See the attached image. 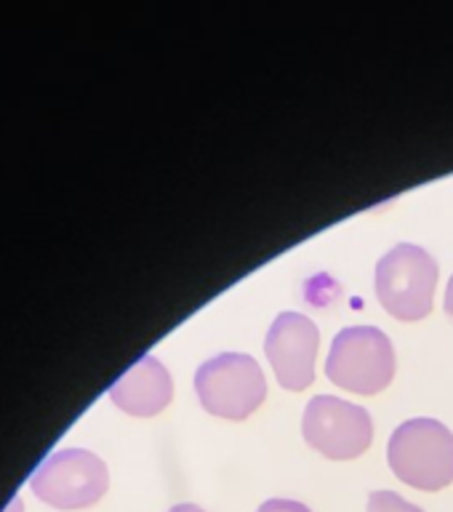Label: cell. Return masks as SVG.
Instances as JSON below:
<instances>
[{"instance_id":"8992f818","label":"cell","mask_w":453,"mask_h":512,"mask_svg":"<svg viewBox=\"0 0 453 512\" xmlns=\"http://www.w3.org/2000/svg\"><path fill=\"white\" fill-rule=\"evenodd\" d=\"M302 435L315 451L344 462L366 454L374 440V422L363 406L334 395H318L304 408Z\"/></svg>"},{"instance_id":"277c9868","label":"cell","mask_w":453,"mask_h":512,"mask_svg":"<svg viewBox=\"0 0 453 512\" xmlns=\"http://www.w3.org/2000/svg\"><path fill=\"white\" fill-rule=\"evenodd\" d=\"M326 376L336 387L358 395L382 392L395 376L390 336L376 326H350L339 331L328 352Z\"/></svg>"},{"instance_id":"9c48e42d","label":"cell","mask_w":453,"mask_h":512,"mask_svg":"<svg viewBox=\"0 0 453 512\" xmlns=\"http://www.w3.org/2000/svg\"><path fill=\"white\" fill-rule=\"evenodd\" d=\"M366 512H424L419 504L408 502L395 491H374L368 496V510Z\"/></svg>"},{"instance_id":"3957f363","label":"cell","mask_w":453,"mask_h":512,"mask_svg":"<svg viewBox=\"0 0 453 512\" xmlns=\"http://www.w3.org/2000/svg\"><path fill=\"white\" fill-rule=\"evenodd\" d=\"M195 392L208 414L240 422L264 403L267 379L262 366L251 355L222 352L198 368Z\"/></svg>"},{"instance_id":"5b68a950","label":"cell","mask_w":453,"mask_h":512,"mask_svg":"<svg viewBox=\"0 0 453 512\" xmlns=\"http://www.w3.org/2000/svg\"><path fill=\"white\" fill-rule=\"evenodd\" d=\"M40 502L56 510H86L107 494V464L83 448H62L46 456L30 480Z\"/></svg>"},{"instance_id":"8fae6325","label":"cell","mask_w":453,"mask_h":512,"mask_svg":"<svg viewBox=\"0 0 453 512\" xmlns=\"http://www.w3.org/2000/svg\"><path fill=\"white\" fill-rule=\"evenodd\" d=\"M446 312L453 318V278L448 280V288H446Z\"/></svg>"},{"instance_id":"7a4b0ae2","label":"cell","mask_w":453,"mask_h":512,"mask_svg":"<svg viewBox=\"0 0 453 512\" xmlns=\"http://www.w3.org/2000/svg\"><path fill=\"white\" fill-rule=\"evenodd\" d=\"M438 288V262L414 243H400L376 264V296L392 318L422 320L430 315Z\"/></svg>"},{"instance_id":"7c38bea8","label":"cell","mask_w":453,"mask_h":512,"mask_svg":"<svg viewBox=\"0 0 453 512\" xmlns=\"http://www.w3.org/2000/svg\"><path fill=\"white\" fill-rule=\"evenodd\" d=\"M168 512H206V510H200L198 504H176V507H171Z\"/></svg>"},{"instance_id":"6da1fadb","label":"cell","mask_w":453,"mask_h":512,"mask_svg":"<svg viewBox=\"0 0 453 512\" xmlns=\"http://www.w3.org/2000/svg\"><path fill=\"white\" fill-rule=\"evenodd\" d=\"M387 462L406 486L440 491L453 483V432L438 419H408L392 432Z\"/></svg>"},{"instance_id":"30bf717a","label":"cell","mask_w":453,"mask_h":512,"mask_svg":"<svg viewBox=\"0 0 453 512\" xmlns=\"http://www.w3.org/2000/svg\"><path fill=\"white\" fill-rule=\"evenodd\" d=\"M256 512H312L307 504L294 502V499H270L264 502Z\"/></svg>"},{"instance_id":"52a82bcc","label":"cell","mask_w":453,"mask_h":512,"mask_svg":"<svg viewBox=\"0 0 453 512\" xmlns=\"http://www.w3.org/2000/svg\"><path fill=\"white\" fill-rule=\"evenodd\" d=\"M318 326L302 312H280L267 331L264 352L278 376L280 387L291 392L307 390L315 382Z\"/></svg>"},{"instance_id":"ba28073f","label":"cell","mask_w":453,"mask_h":512,"mask_svg":"<svg viewBox=\"0 0 453 512\" xmlns=\"http://www.w3.org/2000/svg\"><path fill=\"white\" fill-rule=\"evenodd\" d=\"M174 398V382L166 366L152 355H144L112 384L110 400L131 416H155Z\"/></svg>"}]
</instances>
